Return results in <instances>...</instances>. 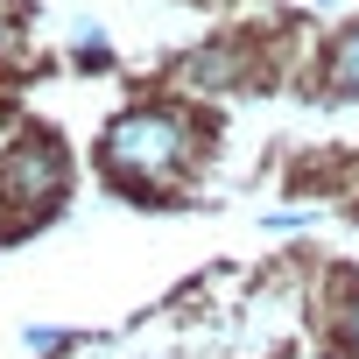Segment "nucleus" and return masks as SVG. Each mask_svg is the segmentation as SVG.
Here are the masks:
<instances>
[{"mask_svg":"<svg viewBox=\"0 0 359 359\" xmlns=\"http://www.w3.org/2000/svg\"><path fill=\"white\" fill-rule=\"evenodd\" d=\"M22 345H29V352H64L71 338H64L57 324H29V331H22Z\"/></svg>","mask_w":359,"mask_h":359,"instance_id":"nucleus-6","label":"nucleus"},{"mask_svg":"<svg viewBox=\"0 0 359 359\" xmlns=\"http://www.w3.org/2000/svg\"><path fill=\"white\" fill-rule=\"evenodd\" d=\"M64 148H57V134L43 127V134H22L8 155H0V205H15V212H50L57 198H64Z\"/></svg>","mask_w":359,"mask_h":359,"instance_id":"nucleus-2","label":"nucleus"},{"mask_svg":"<svg viewBox=\"0 0 359 359\" xmlns=\"http://www.w3.org/2000/svg\"><path fill=\"white\" fill-rule=\"evenodd\" d=\"M247 71H254L247 43H212V50L184 57V85H191V92H240Z\"/></svg>","mask_w":359,"mask_h":359,"instance_id":"nucleus-3","label":"nucleus"},{"mask_svg":"<svg viewBox=\"0 0 359 359\" xmlns=\"http://www.w3.org/2000/svg\"><path fill=\"white\" fill-rule=\"evenodd\" d=\"M324 85L338 99H359V22L331 36V57H324Z\"/></svg>","mask_w":359,"mask_h":359,"instance_id":"nucleus-4","label":"nucleus"},{"mask_svg":"<svg viewBox=\"0 0 359 359\" xmlns=\"http://www.w3.org/2000/svg\"><path fill=\"white\" fill-rule=\"evenodd\" d=\"M0 57H8V29H0Z\"/></svg>","mask_w":359,"mask_h":359,"instance_id":"nucleus-9","label":"nucleus"},{"mask_svg":"<svg viewBox=\"0 0 359 359\" xmlns=\"http://www.w3.org/2000/svg\"><path fill=\"white\" fill-rule=\"evenodd\" d=\"M310 8H338V0H310Z\"/></svg>","mask_w":359,"mask_h":359,"instance_id":"nucleus-8","label":"nucleus"},{"mask_svg":"<svg viewBox=\"0 0 359 359\" xmlns=\"http://www.w3.org/2000/svg\"><path fill=\"white\" fill-rule=\"evenodd\" d=\"M99 162L120 191H169L184 184V169L198 162V120L176 113V106H127L106 134H99Z\"/></svg>","mask_w":359,"mask_h":359,"instance_id":"nucleus-1","label":"nucleus"},{"mask_svg":"<svg viewBox=\"0 0 359 359\" xmlns=\"http://www.w3.org/2000/svg\"><path fill=\"white\" fill-rule=\"evenodd\" d=\"M338 345H345V359H359V289L338 303Z\"/></svg>","mask_w":359,"mask_h":359,"instance_id":"nucleus-5","label":"nucleus"},{"mask_svg":"<svg viewBox=\"0 0 359 359\" xmlns=\"http://www.w3.org/2000/svg\"><path fill=\"white\" fill-rule=\"evenodd\" d=\"M310 219H317V212H268L261 226H268V233H296V226H310Z\"/></svg>","mask_w":359,"mask_h":359,"instance_id":"nucleus-7","label":"nucleus"}]
</instances>
